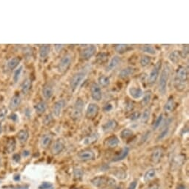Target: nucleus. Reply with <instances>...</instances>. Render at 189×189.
Instances as JSON below:
<instances>
[{
    "label": "nucleus",
    "mask_w": 189,
    "mask_h": 189,
    "mask_svg": "<svg viewBox=\"0 0 189 189\" xmlns=\"http://www.w3.org/2000/svg\"><path fill=\"white\" fill-rule=\"evenodd\" d=\"M16 141H15V139L10 138L7 141L6 145H5V151H6L7 154H11V153H13L15 151V149H16Z\"/></svg>",
    "instance_id": "nucleus-28"
},
{
    "label": "nucleus",
    "mask_w": 189,
    "mask_h": 189,
    "mask_svg": "<svg viewBox=\"0 0 189 189\" xmlns=\"http://www.w3.org/2000/svg\"><path fill=\"white\" fill-rule=\"evenodd\" d=\"M179 56H180V53H179V51H174L170 53L169 58L171 61V62L177 64L179 61Z\"/></svg>",
    "instance_id": "nucleus-43"
},
{
    "label": "nucleus",
    "mask_w": 189,
    "mask_h": 189,
    "mask_svg": "<svg viewBox=\"0 0 189 189\" xmlns=\"http://www.w3.org/2000/svg\"><path fill=\"white\" fill-rule=\"evenodd\" d=\"M170 72L171 68L169 65L166 64L162 70L159 78V83H158V90L160 94L165 95L167 92V85L169 82Z\"/></svg>",
    "instance_id": "nucleus-1"
},
{
    "label": "nucleus",
    "mask_w": 189,
    "mask_h": 189,
    "mask_svg": "<svg viewBox=\"0 0 189 189\" xmlns=\"http://www.w3.org/2000/svg\"><path fill=\"white\" fill-rule=\"evenodd\" d=\"M125 108H126V109L128 110V111H131V110H132L133 108L132 102H128L127 105H126V106H125Z\"/></svg>",
    "instance_id": "nucleus-54"
},
{
    "label": "nucleus",
    "mask_w": 189,
    "mask_h": 189,
    "mask_svg": "<svg viewBox=\"0 0 189 189\" xmlns=\"http://www.w3.org/2000/svg\"><path fill=\"white\" fill-rule=\"evenodd\" d=\"M151 117V110L149 108H146L142 114L140 115L141 122L143 123H147L149 121Z\"/></svg>",
    "instance_id": "nucleus-40"
},
{
    "label": "nucleus",
    "mask_w": 189,
    "mask_h": 189,
    "mask_svg": "<svg viewBox=\"0 0 189 189\" xmlns=\"http://www.w3.org/2000/svg\"><path fill=\"white\" fill-rule=\"evenodd\" d=\"M32 81L30 79H26L21 85V91L24 94H27L31 89Z\"/></svg>",
    "instance_id": "nucleus-32"
},
{
    "label": "nucleus",
    "mask_w": 189,
    "mask_h": 189,
    "mask_svg": "<svg viewBox=\"0 0 189 189\" xmlns=\"http://www.w3.org/2000/svg\"><path fill=\"white\" fill-rule=\"evenodd\" d=\"M156 169H151L149 170H148V171L145 173L144 177H143V179H144V181L146 182H150L151 180H152V179L156 177Z\"/></svg>",
    "instance_id": "nucleus-35"
},
{
    "label": "nucleus",
    "mask_w": 189,
    "mask_h": 189,
    "mask_svg": "<svg viewBox=\"0 0 189 189\" xmlns=\"http://www.w3.org/2000/svg\"><path fill=\"white\" fill-rule=\"evenodd\" d=\"M77 158L83 162L91 161L95 159V154L91 149L87 148L80 151L77 154Z\"/></svg>",
    "instance_id": "nucleus-9"
},
{
    "label": "nucleus",
    "mask_w": 189,
    "mask_h": 189,
    "mask_svg": "<svg viewBox=\"0 0 189 189\" xmlns=\"http://www.w3.org/2000/svg\"><path fill=\"white\" fill-rule=\"evenodd\" d=\"M63 47H64L63 45H54V49L56 52H60V51H62Z\"/></svg>",
    "instance_id": "nucleus-55"
},
{
    "label": "nucleus",
    "mask_w": 189,
    "mask_h": 189,
    "mask_svg": "<svg viewBox=\"0 0 189 189\" xmlns=\"http://www.w3.org/2000/svg\"><path fill=\"white\" fill-rule=\"evenodd\" d=\"M65 102L63 100H58L56 102H54L52 107V114L53 116L60 117L63 110V108L65 107Z\"/></svg>",
    "instance_id": "nucleus-13"
},
{
    "label": "nucleus",
    "mask_w": 189,
    "mask_h": 189,
    "mask_svg": "<svg viewBox=\"0 0 189 189\" xmlns=\"http://www.w3.org/2000/svg\"><path fill=\"white\" fill-rule=\"evenodd\" d=\"M140 115H141V114L139 113V111H134L131 114L129 119H130V120H131V121H136V120H137L140 118Z\"/></svg>",
    "instance_id": "nucleus-47"
},
{
    "label": "nucleus",
    "mask_w": 189,
    "mask_h": 189,
    "mask_svg": "<svg viewBox=\"0 0 189 189\" xmlns=\"http://www.w3.org/2000/svg\"><path fill=\"white\" fill-rule=\"evenodd\" d=\"M115 189H122V188H121V187H116Z\"/></svg>",
    "instance_id": "nucleus-62"
},
{
    "label": "nucleus",
    "mask_w": 189,
    "mask_h": 189,
    "mask_svg": "<svg viewBox=\"0 0 189 189\" xmlns=\"http://www.w3.org/2000/svg\"><path fill=\"white\" fill-rule=\"evenodd\" d=\"M108 178V177H106L104 176H99L93 178L92 180H91V182H92V184L94 186L100 188V187L106 186Z\"/></svg>",
    "instance_id": "nucleus-24"
},
{
    "label": "nucleus",
    "mask_w": 189,
    "mask_h": 189,
    "mask_svg": "<svg viewBox=\"0 0 189 189\" xmlns=\"http://www.w3.org/2000/svg\"><path fill=\"white\" fill-rule=\"evenodd\" d=\"M133 72H134V69L132 67H126V68L120 70L119 73V77L120 79H125L128 78L130 76L132 75Z\"/></svg>",
    "instance_id": "nucleus-25"
},
{
    "label": "nucleus",
    "mask_w": 189,
    "mask_h": 189,
    "mask_svg": "<svg viewBox=\"0 0 189 189\" xmlns=\"http://www.w3.org/2000/svg\"><path fill=\"white\" fill-rule=\"evenodd\" d=\"M100 107L96 103H89L85 110V117L88 119H93L98 115Z\"/></svg>",
    "instance_id": "nucleus-8"
},
{
    "label": "nucleus",
    "mask_w": 189,
    "mask_h": 189,
    "mask_svg": "<svg viewBox=\"0 0 189 189\" xmlns=\"http://www.w3.org/2000/svg\"><path fill=\"white\" fill-rule=\"evenodd\" d=\"M84 107H85V102L81 98H78L76 100L73 110L71 111V118L74 119H79L83 114Z\"/></svg>",
    "instance_id": "nucleus-6"
},
{
    "label": "nucleus",
    "mask_w": 189,
    "mask_h": 189,
    "mask_svg": "<svg viewBox=\"0 0 189 189\" xmlns=\"http://www.w3.org/2000/svg\"><path fill=\"white\" fill-rule=\"evenodd\" d=\"M51 51V45H43L39 47V57L42 60H45L48 56Z\"/></svg>",
    "instance_id": "nucleus-27"
},
{
    "label": "nucleus",
    "mask_w": 189,
    "mask_h": 189,
    "mask_svg": "<svg viewBox=\"0 0 189 189\" xmlns=\"http://www.w3.org/2000/svg\"><path fill=\"white\" fill-rule=\"evenodd\" d=\"M47 103L45 101H40L34 106V109L38 114H43L47 109Z\"/></svg>",
    "instance_id": "nucleus-31"
},
{
    "label": "nucleus",
    "mask_w": 189,
    "mask_h": 189,
    "mask_svg": "<svg viewBox=\"0 0 189 189\" xmlns=\"http://www.w3.org/2000/svg\"><path fill=\"white\" fill-rule=\"evenodd\" d=\"M24 114H25V116H27V117L29 118V117H30V116H31V110H30L28 108H27L25 110Z\"/></svg>",
    "instance_id": "nucleus-56"
},
{
    "label": "nucleus",
    "mask_w": 189,
    "mask_h": 189,
    "mask_svg": "<svg viewBox=\"0 0 189 189\" xmlns=\"http://www.w3.org/2000/svg\"><path fill=\"white\" fill-rule=\"evenodd\" d=\"M164 154V150L161 147H157L153 151L151 155V161L153 163L157 164L161 161Z\"/></svg>",
    "instance_id": "nucleus-12"
},
{
    "label": "nucleus",
    "mask_w": 189,
    "mask_h": 189,
    "mask_svg": "<svg viewBox=\"0 0 189 189\" xmlns=\"http://www.w3.org/2000/svg\"><path fill=\"white\" fill-rule=\"evenodd\" d=\"M121 62V58L118 56H114L111 58V60L109 61V62L108 63L107 66L106 67V72H110L111 70L115 69Z\"/></svg>",
    "instance_id": "nucleus-18"
},
{
    "label": "nucleus",
    "mask_w": 189,
    "mask_h": 189,
    "mask_svg": "<svg viewBox=\"0 0 189 189\" xmlns=\"http://www.w3.org/2000/svg\"><path fill=\"white\" fill-rule=\"evenodd\" d=\"M151 97H152V92L151 91H146V92L143 94V96L142 97V104L143 106H147V105L150 102L151 100Z\"/></svg>",
    "instance_id": "nucleus-42"
},
{
    "label": "nucleus",
    "mask_w": 189,
    "mask_h": 189,
    "mask_svg": "<svg viewBox=\"0 0 189 189\" xmlns=\"http://www.w3.org/2000/svg\"><path fill=\"white\" fill-rule=\"evenodd\" d=\"M133 135V131L129 128L123 129V131H121V133H120V137H121V138L123 139H125V140H127V139H130Z\"/></svg>",
    "instance_id": "nucleus-41"
},
{
    "label": "nucleus",
    "mask_w": 189,
    "mask_h": 189,
    "mask_svg": "<svg viewBox=\"0 0 189 189\" xmlns=\"http://www.w3.org/2000/svg\"><path fill=\"white\" fill-rule=\"evenodd\" d=\"M98 138H99L98 133H93L83 139V144L85 145V146H89V145H91L93 144V143H94L95 142H97Z\"/></svg>",
    "instance_id": "nucleus-30"
},
{
    "label": "nucleus",
    "mask_w": 189,
    "mask_h": 189,
    "mask_svg": "<svg viewBox=\"0 0 189 189\" xmlns=\"http://www.w3.org/2000/svg\"><path fill=\"white\" fill-rule=\"evenodd\" d=\"M98 83H99V85H100V86H102L103 88H106V87H108L110 83V78L107 76L102 75L99 77Z\"/></svg>",
    "instance_id": "nucleus-37"
},
{
    "label": "nucleus",
    "mask_w": 189,
    "mask_h": 189,
    "mask_svg": "<svg viewBox=\"0 0 189 189\" xmlns=\"http://www.w3.org/2000/svg\"><path fill=\"white\" fill-rule=\"evenodd\" d=\"M118 126V123L115 119H109L103 124L102 126V130L104 133H109L113 131Z\"/></svg>",
    "instance_id": "nucleus-16"
},
{
    "label": "nucleus",
    "mask_w": 189,
    "mask_h": 189,
    "mask_svg": "<svg viewBox=\"0 0 189 189\" xmlns=\"http://www.w3.org/2000/svg\"><path fill=\"white\" fill-rule=\"evenodd\" d=\"M128 93L131 98L133 100H139L141 99L144 94L142 89L139 87L137 86H130L128 88Z\"/></svg>",
    "instance_id": "nucleus-15"
},
{
    "label": "nucleus",
    "mask_w": 189,
    "mask_h": 189,
    "mask_svg": "<svg viewBox=\"0 0 189 189\" xmlns=\"http://www.w3.org/2000/svg\"><path fill=\"white\" fill-rule=\"evenodd\" d=\"M52 120H53L52 116L50 115V114H49V115H47L45 118H44V119H43L44 125H49V124L51 123V122L52 121Z\"/></svg>",
    "instance_id": "nucleus-50"
},
{
    "label": "nucleus",
    "mask_w": 189,
    "mask_h": 189,
    "mask_svg": "<svg viewBox=\"0 0 189 189\" xmlns=\"http://www.w3.org/2000/svg\"><path fill=\"white\" fill-rule=\"evenodd\" d=\"M116 185V181L112 178H108V181H107L106 186L109 187H114Z\"/></svg>",
    "instance_id": "nucleus-51"
},
{
    "label": "nucleus",
    "mask_w": 189,
    "mask_h": 189,
    "mask_svg": "<svg viewBox=\"0 0 189 189\" xmlns=\"http://www.w3.org/2000/svg\"><path fill=\"white\" fill-rule=\"evenodd\" d=\"M13 160L16 161V163H19V162L20 161V156L19 155V154H14V156H13Z\"/></svg>",
    "instance_id": "nucleus-58"
},
{
    "label": "nucleus",
    "mask_w": 189,
    "mask_h": 189,
    "mask_svg": "<svg viewBox=\"0 0 189 189\" xmlns=\"http://www.w3.org/2000/svg\"><path fill=\"white\" fill-rule=\"evenodd\" d=\"M53 186L52 183L48 182H43L39 186V189H53Z\"/></svg>",
    "instance_id": "nucleus-46"
},
{
    "label": "nucleus",
    "mask_w": 189,
    "mask_h": 189,
    "mask_svg": "<svg viewBox=\"0 0 189 189\" xmlns=\"http://www.w3.org/2000/svg\"><path fill=\"white\" fill-rule=\"evenodd\" d=\"M52 141L53 135L51 134V133H45V134L43 135L41 139H40V146H41L42 148L45 149V148H48V147L51 146V144L52 143Z\"/></svg>",
    "instance_id": "nucleus-17"
},
{
    "label": "nucleus",
    "mask_w": 189,
    "mask_h": 189,
    "mask_svg": "<svg viewBox=\"0 0 189 189\" xmlns=\"http://www.w3.org/2000/svg\"><path fill=\"white\" fill-rule=\"evenodd\" d=\"M17 139H18L19 142L21 144H25L27 141H28V138H29V133L25 129H22L17 133Z\"/></svg>",
    "instance_id": "nucleus-26"
},
{
    "label": "nucleus",
    "mask_w": 189,
    "mask_h": 189,
    "mask_svg": "<svg viewBox=\"0 0 189 189\" xmlns=\"http://www.w3.org/2000/svg\"><path fill=\"white\" fill-rule=\"evenodd\" d=\"M162 68V61H158L156 63L155 65L153 67V68L151 70L149 74H148V83L149 85H152L156 83V80H157L158 77L160 76V70Z\"/></svg>",
    "instance_id": "nucleus-5"
},
{
    "label": "nucleus",
    "mask_w": 189,
    "mask_h": 189,
    "mask_svg": "<svg viewBox=\"0 0 189 189\" xmlns=\"http://www.w3.org/2000/svg\"><path fill=\"white\" fill-rule=\"evenodd\" d=\"M22 71H23V66H20L16 69L14 70L13 74V80L14 83H17L20 80L21 76H22Z\"/></svg>",
    "instance_id": "nucleus-39"
},
{
    "label": "nucleus",
    "mask_w": 189,
    "mask_h": 189,
    "mask_svg": "<svg viewBox=\"0 0 189 189\" xmlns=\"http://www.w3.org/2000/svg\"><path fill=\"white\" fill-rule=\"evenodd\" d=\"M22 154H23V156H25H25H28L30 155V151H29L25 150V151H24L23 153H22Z\"/></svg>",
    "instance_id": "nucleus-59"
},
{
    "label": "nucleus",
    "mask_w": 189,
    "mask_h": 189,
    "mask_svg": "<svg viewBox=\"0 0 189 189\" xmlns=\"http://www.w3.org/2000/svg\"><path fill=\"white\" fill-rule=\"evenodd\" d=\"M163 123V114H160V115L156 117V120L154 121V124H153V125H152L153 129L156 130L157 128H159Z\"/></svg>",
    "instance_id": "nucleus-45"
},
{
    "label": "nucleus",
    "mask_w": 189,
    "mask_h": 189,
    "mask_svg": "<svg viewBox=\"0 0 189 189\" xmlns=\"http://www.w3.org/2000/svg\"><path fill=\"white\" fill-rule=\"evenodd\" d=\"M65 148V145L64 141L62 139H57L51 147V153L54 156L59 155L64 151Z\"/></svg>",
    "instance_id": "nucleus-11"
},
{
    "label": "nucleus",
    "mask_w": 189,
    "mask_h": 189,
    "mask_svg": "<svg viewBox=\"0 0 189 189\" xmlns=\"http://www.w3.org/2000/svg\"><path fill=\"white\" fill-rule=\"evenodd\" d=\"M2 133V123L0 122V133Z\"/></svg>",
    "instance_id": "nucleus-61"
},
{
    "label": "nucleus",
    "mask_w": 189,
    "mask_h": 189,
    "mask_svg": "<svg viewBox=\"0 0 189 189\" xmlns=\"http://www.w3.org/2000/svg\"><path fill=\"white\" fill-rule=\"evenodd\" d=\"M1 163H2V160H1V156H0V166H1Z\"/></svg>",
    "instance_id": "nucleus-63"
},
{
    "label": "nucleus",
    "mask_w": 189,
    "mask_h": 189,
    "mask_svg": "<svg viewBox=\"0 0 189 189\" xmlns=\"http://www.w3.org/2000/svg\"><path fill=\"white\" fill-rule=\"evenodd\" d=\"M119 139L117 137L115 136V135H113V136H110L108 137V138H106L104 141V146L105 147L108 148H115L119 146Z\"/></svg>",
    "instance_id": "nucleus-14"
},
{
    "label": "nucleus",
    "mask_w": 189,
    "mask_h": 189,
    "mask_svg": "<svg viewBox=\"0 0 189 189\" xmlns=\"http://www.w3.org/2000/svg\"><path fill=\"white\" fill-rule=\"evenodd\" d=\"M90 91H91V96L93 100L99 102V101L102 100V91L98 84H97L96 83L91 84V88H90Z\"/></svg>",
    "instance_id": "nucleus-10"
},
{
    "label": "nucleus",
    "mask_w": 189,
    "mask_h": 189,
    "mask_svg": "<svg viewBox=\"0 0 189 189\" xmlns=\"http://www.w3.org/2000/svg\"><path fill=\"white\" fill-rule=\"evenodd\" d=\"M97 47L96 45H91L84 47L79 52V57L82 60H88L96 54Z\"/></svg>",
    "instance_id": "nucleus-7"
},
{
    "label": "nucleus",
    "mask_w": 189,
    "mask_h": 189,
    "mask_svg": "<svg viewBox=\"0 0 189 189\" xmlns=\"http://www.w3.org/2000/svg\"><path fill=\"white\" fill-rule=\"evenodd\" d=\"M108 57H109V53L106 52H100L97 55L96 57V62L99 64L102 65L106 63L108 60Z\"/></svg>",
    "instance_id": "nucleus-34"
},
{
    "label": "nucleus",
    "mask_w": 189,
    "mask_h": 189,
    "mask_svg": "<svg viewBox=\"0 0 189 189\" xmlns=\"http://www.w3.org/2000/svg\"><path fill=\"white\" fill-rule=\"evenodd\" d=\"M21 62L20 58L19 57H13L7 61L6 63V68L8 70H14L16 69Z\"/></svg>",
    "instance_id": "nucleus-21"
},
{
    "label": "nucleus",
    "mask_w": 189,
    "mask_h": 189,
    "mask_svg": "<svg viewBox=\"0 0 189 189\" xmlns=\"http://www.w3.org/2000/svg\"><path fill=\"white\" fill-rule=\"evenodd\" d=\"M0 182H1V180H0Z\"/></svg>",
    "instance_id": "nucleus-64"
},
{
    "label": "nucleus",
    "mask_w": 189,
    "mask_h": 189,
    "mask_svg": "<svg viewBox=\"0 0 189 189\" xmlns=\"http://www.w3.org/2000/svg\"><path fill=\"white\" fill-rule=\"evenodd\" d=\"M113 108H114L113 105H112L111 103L108 102L106 103V104L104 106V107H103V110H104L105 112H110L113 110Z\"/></svg>",
    "instance_id": "nucleus-49"
},
{
    "label": "nucleus",
    "mask_w": 189,
    "mask_h": 189,
    "mask_svg": "<svg viewBox=\"0 0 189 189\" xmlns=\"http://www.w3.org/2000/svg\"><path fill=\"white\" fill-rule=\"evenodd\" d=\"M151 62V58L148 55H142L140 57V60H139V63H140V65L142 68H146V67L149 65Z\"/></svg>",
    "instance_id": "nucleus-38"
},
{
    "label": "nucleus",
    "mask_w": 189,
    "mask_h": 189,
    "mask_svg": "<svg viewBox=\"0 0 189 189\" xmlns=\"http://www.w3.org/2000/svg\"><path fill=\"white\" fill-rule=\"evenodd\" d=\"M86 77L85 71H79L72 76L70 80V88L72 91H75Z\"/></svg>",
    "instance_id": "nucleus-3"
},
{
    "label": "nucleus",
    "mask_w": 189,
    "mask_h": 189,
    "mask_svg": "<svg viewBox=\"0 0 189 189\" xmlns=\"http://www.w3.org/2000/svg\"><path fill=\"white\" fill-rule=\"evenodd\" d=\"M175 108H176V102H175L174 98L172 96L169 97L164 106V111L167 114L171 113L175 109Z\"/></svg>",
    "instance_id": "nucleus-20"
},
{
    "label": "nucleus",
    "mask_w": 189,
    "mask_h": 189,
    "mask_svg": "<svg viewBox=\"0 0 189 189\" xmlns=\"http://www.w3.org/2000/svg\"><path fill=\"white\" fill-rule=\"evenodd\" d=\"M42 95L45 100H50L53 95V88L49 84H45L42 88Z\"/></svg>",
    "instance_id": "nucleus-19"
},
{
    "label": "nucleus",
    "mask_w": 189,
    "mask_h": 189,
    "mask_svg": "<svg viewBox=\"0 0 189 189\" xmlns=\"http://www.w3.org/2000/svg\"><path fill=\"white\" fill-rule=\"evenodd\" d=\"M9 119H11L13 122H16L17 120H18V116H17L16 114L13 113L11 114V115L9 116Z\"/></svg>",
    "instance_id": "nucleus-52"
},
{
    "label": "nucleus",
    "mask_w": 189,
    "mask_h": 189,
    "mask_svg": "<svg viewBox=\"0 0 189 189\" xmlns=\"http://www.w3.org/2000/svg\"><path fill=\"white\" fill-rule=\"evenodd\" d=\"M170 124H171V121L168 122L167 124H165V126H164L163 129L162 130L161 132L160 133V134L158 135L157 137V140H163V139H165L166 137L168 136V134H169V131H170Z\"/></svg>",
    "instance_id": "nucleus-33"
},
{
    "label": "nucleus",
    "mask_w": 189,
    "mask_h": 189,
    "mask_svg": "<svg viewBox=\"0 0 189 189\" xmlns=\"http://www.w3.org/2000/svg\"><path fill=\"white\" fill-rule=\"evenodd\" d=\"M141 51L142 52L148 53L150 55H155L156 53V51L153 45H144L141 46Z\"/></svg>",
    "instance_id": "nucleus-36"
},
{
    "label": "nucleus",
    "mask_w": 189,
    "mask_h": 189,
    "mask_svg": "<svg viewBox=\"0 0 189 189\" xmlns=\"http://www.w3.org/2000/svg\"><path fill=\"white\" fill-rule=\"evenodd\" d=\"M74 177L76 179H80L84 175V170L80 167H76L74 169Z\"/></svg>",
    "instance_id": "nucleus-44"
},
{
    "label": "nucleus",
    "mask_w": 189,
    "mask_h": 189,
    "mask_svg": "<svg viewBox=\"0 0 189 189\" xmlns=\"http://www.w3.org/2000/svg\"><path fill=\"white\" fill-rule=\"evenodd\" d=\"M114 50L116 53H119V54H123L131 49V47L128 45H125V44H117L114 46Z\"/></svg>",
    "instance_id": "nucleus-29"
},
{
    "label": "nucleus",
    "mask_w": 189,
    "mask_h": 189,
    "mask_svg": "<svg viewBox=\"0 0 189 189\" xmlns=\"http://www.w3.org/2000/svg\"><path fill=\"white\" fill-rule=\"evenodd\" d=\"M72 63V56L70 54H67L64 55L61 60H60V62L58 63V65H57V69H58V71L60 72V74H65L68 71V69L70 68V65H71Z\"/></svg>",
    "instance_id": "nucleus-4"
},
{
    "label": "nucleus",
    "mask_w": 189,
    "mask_h": 189,
    "mask_svg": "<svg viewBox=\"0 0 189 189\" xmlns=\"http://www.w3.org/2000/svg\"><path fill=\"white\" fill-rule=\"evenodd\" d=\"M188 68L186 66H179L176 71L175 82L179 87L184 86L185 83L188 81Z\"/></svg>",
    "instance_id": "nucleus-2"
},
{
    "label": "nucleus",
    "mask_w": 189,
    "mask_h": 189,
    "mask_svg": "<svg viewBox=\"0 0 189 189\" xmlns=\"http://www.w3.org/2000/svg\"><path fill=\"white\" fill-rule=\"evenodd\" d=\"M7 109L6 108H2L0 110V121L3 120L7 116Z\"/></svg>",
    "instance_id": "nucleus-48"
},
{
    "label": "nucleus",
    "mask_w": 189,
    "mask_h": 189,
    "mask_svg": "<svg viewBox=\"0 0 189 189\" xmlns=\"http://www.w3.org/2000/svg\"><path fill=\"white\" fill-rule=\"evenodd\" d=\"M130 151V149L128 147H124L123 149L121 150L119 154H116V155L114 156L112 160L113 162H119L121 161V160H123L124 159H125L127 157Z\"/></svg>",
    "instance_id": "nucleus-23"
},
{
    "label": "nucleus",
    "mask_w": 189,
    "mask_h": 189,
    "mask_svg": "<svg viewBox=\"0 0 189 189\" xmlns=\"http://www.w3.org/2000/svg\"><path fill=\"white\" fill-rule=\"evenodd\" d=\"M159 186H158L156 183H154V184L151 185V186L148 187V189H159Z\"/></svg>",
    "instance_id": "nucleus-57"
},
{
    "label": "nucleus",
    "mask_w": 189,
    "mask_h": 189,
    "mask_svg": "<svg viewBox=\"0 0 189 189\" xmlns=\"http://www.w3.org/2000/svg\"><path fill=\"white\" fill-rule=\"evenodd\" d=\"M137 186V181H133V182L129 185L128 189H136Z\"/></svg>",
    "instance_id": "nucleus-53"
},
{
    "label": "nucleus",
    "mask_w": 189,
    "mask_h": 189,
    "mask_svg": "<svg viewBox=\"0 0 189 189\" xmlns=\"http://www.w3.org/2000/svg\"><path fill=\"white\" fill-rule=\"evenodd\" d=\"M177 189H187V188L186 186H184V185H179V186L177 187Z\"/></svg>",
    "instance_id": "nucleus-60"
},
{
    "label": "nucleus",
    "mask_w": 189,
    "mask_h": 189,
    "mask_svg": "<svg viewBox=\"0 0 189 189\" xmlns=\"http://www.w3.org/2000/svg\"><path fill=\"white\" fill-rule=\"evenodd\" d=\"M21 103H22L21 97L19 94H16L11 98L10 102H9L8 107L11 110H15L17 108H19V106H20Z\"/></svg>",
    "instance_id": "nucleus-22"
}]
</instances>
